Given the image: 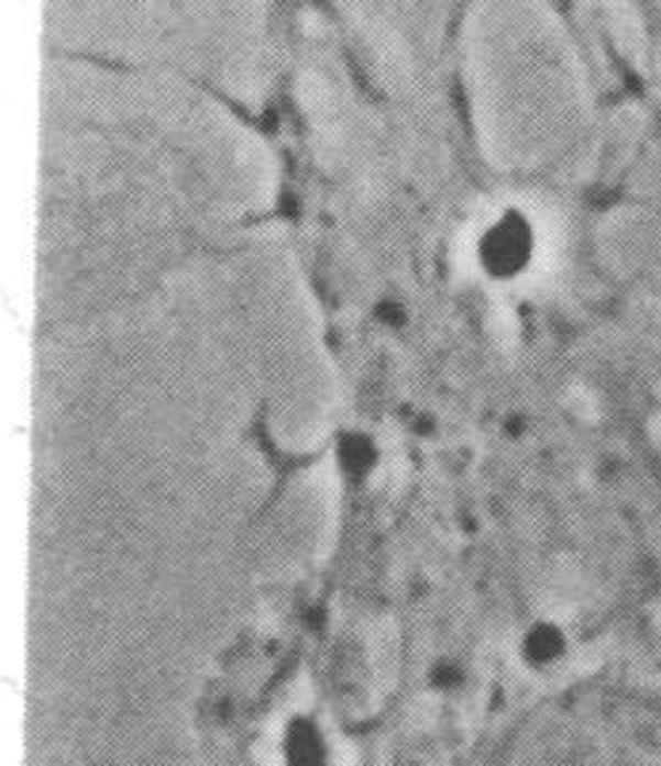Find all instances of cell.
<instances>
[{
  "instance_id": "cell-1",
  "label": "cell",
  "mask_w": 661,
  "mask_h": 766,
  "mask_svg": "<svg viewBox=\"0 0 661 766\" xmlns=\"http://www.w3.org/2000/svg\"><path fill=\"white\" fill-rule=\"evenodd\" d=\"M526 253H529V242H526V234L516 229H503L499 234H494L489 240V247H486L484 260L489 270L499 276L516 274L518 268L526 263Z\"/></svg>"
},
{
  "instance_id": "cell-2",
  "label": "cell",
  "mask_w": 661,
  "mask_h": 766,
  "mask_svg": "<svg viewBox=\"0 0 661 766\" xmlns=\"http://www.w3.org/2000/svg\"><path fill=\"white\" fill-rule=\"evenodd\" d=\"M563 653V634L550 623H539L526 634L524 640V655L526 660L535 663V666H548L561 658Z\"/></svg>"
},
{
  "instance_id": "cell-3",
  "label": "cell",
  "mask_w": 661,
  "mask_h": 766,
  "mask_svg": "<svg viewBox=\"0 0 661 766\" xmlns=\"http://www.w3.org/2000/svg\"><path fill=\"white\" fill-rule=\"evenodd\" d=\"M287 766H324L322 740L313 726L295 724L287 737Z\"/></svg>"
}]
</instances>
